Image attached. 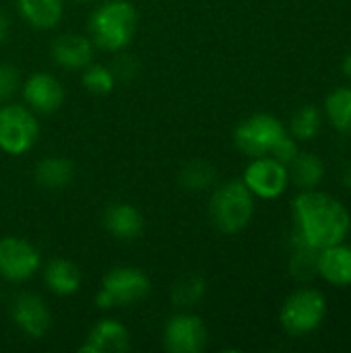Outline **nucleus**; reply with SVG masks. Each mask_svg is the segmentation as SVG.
<instances>
[{
    "instance_id": "nucleus-1",
    "label": "nucleus",
    "mask_w": 351,
    "mask_h": 353,
    "mask_svg": "<svg viewBox=\"0 0 351 353\" xmlns=\"http://www.w3.org/2000/svg\"><path fill=\"white\" fill-rule=\"evenodd\" d=\"M294 240L317 250L343 242L351 232L350 211L335 196L308 188L294 199Z\"/></svg>"
},
{
    "instance_id": "nucleus-2",
    "label": "nucleus",
    "mask_w": 351,
    "mask_h": 353,
    "mask_svg": "<svg viewBox=\"0 0 351 353\" xmlns=\"http://www.w3.org/2000/svg\"><path fill=\"white\" fill-rule=\"evenodd\" d=\"M139 14L128 0H108L97 6L89 19L93 46L106 52H122L137 33Z\"/></svg>"
},
{
    "instance_id": "nucleus-3",
    "label": "nucleus",
    "mask_w": 351,
    "mask_h": 353,
    "mask_svg": "<svg viewBox=\"0 0 351 353\" xmlns=\"http://www.w3.org/2000/svg\"><path fill=\"white\" fill-rule=\"evenodd\" d=\"M254 213V196L242 180H232L215 188L209 201V217L221 234L242 232Z\"/></svg>"
},
{
    "instance_id": "nucleus-4",
    "label": "nucleus",
    "mask_w": 351,
    "mask_h": 353,
    "mask_svg": "<svg viewBox=\"0 0 351 353\" xmlns=\"http://www.w3.org/2000/svg\"><path fill=\"white\" fill-rule=\"evenodd\" d=\"M327 316V298L319 290L294 292L281 306L279 321L288 335L302 337L314 333Z\"/></svg>"
},
{
    "instance_id": "nucleus-5",
    "label": "nucleus",
    "mask_w": 351,
    "mask_h": 353,
    "mask_svg": "<svg viewBox=\"0 0 351 353\" xmlns=\"http://www.w3.org/2000/svg\"><path fill=\"white\" fill-rule=\"evenodd\" d=\"M151 292L149 277L134 267H116L112 269L95 296V304L99 308H116V306H130L145 300Z\"/></svg>"
},
{
    "instance_id": "nucleus-6",
    "label": "nucleus",
    "mask_w": 351,
    "mask_h": 353,
    "mask_svg": "<svg viewBox=\"0 0 351 353\" xmlns=\"http://www.w3.org/2000/svg\"><path fill=\"white\" fill-rule=\"evenodd\" d=\"M39 124L27 105H0V149L8 155H23L37 143Z\"/></svg>"
},
{
    "instance_id": "nucleus-7",
    "label": "nucleus",
    "mask_w": 351,
    "mask_h": 353,
    "mask_svg": "<svg viewBox=\"0 0 351 353\" xmlns=\"http://www.w3.org/2000/svg\"><path fill=\"white\" fill-rule=\"evenodd\" d=\"M285 134L288 130L279 118H275L273 114H254L238 124L234 132V143L244 155L252 159L271 155L273 147Z\"/></svg>"
},
{
    "instance_id": "nucleus-8",
    "label": "nucleus",
    "mask_w": 351,
    "mask_h": 353,
    "mask_svg": "<svg viewBox=\"0 0 351 353\" xmlns=\"http://www.w3.org/2000/svg\"><path fill=\"white\" fill-rule=\"evenodd\" d=\"M242 182L252 192V196L273 201L285 192L290 184V172L288 165H283L271 155L252 157V161L244 170Z\"/></svg>"
},
{
    "instance_id": "nucleus-9",
    "label": "nucleus",
    "mask_w": 351,
    "mask_h": 353,
    "mask_svg": "<svg viewBox=\"0 0 351 353\" xmlns=\"http://www.w3.org/2000/svg\"><path fill=\"white\" fill-rule=\"evenodd\" d=\"M41 256L39 250L14 236H6L0 240V277L10 281V283H21L27 281L35 275L39 269Z\"/></svg>"
},
{
    "instance_id": "nucleus-10",
    "label": "nucleus",
    "mask_w": 351,
    "mask_h": 353,
    "mask_svg": "<svg viewBox=\"0 0 351 353\" xmlns=\"http://www.w3.org/2000/svg\"><path fill=\"white\" fill-rule=\"evenodd\" d=\"M207 345V327L197 314H176L163 329V347L172 353H199Z\"/></svg>"
},
{
    "instance_id": "nucleus-11",
    "label": "nucleus",
    "mask_w": 351,
    "mask_h": 353,
    "mask_svg": "<svg viewBox=\"0 0 351 353\" xmlns=\"http://www.w3.org/2000/svg\"><path fill=\"white\" fill-rule=\"evenodd\" d=\"M12 323L33 339L43 337L52 327V314L46 302L35 294H19L10 304Z\"/></svg>"
},
{
    "instance_id": "nucleus-12",
    "label": "nucleus",
    "mask_w": 351,
    "mask_h": 353,
    "mask_svg": "<svg viewBox=\"0 0 351 353\" xmlns=\"http://www.w3.org/2000/svg\"><path fill=\"white\" fill-rule=\"evenodd\" d=\"M21 91L27 108L35 114H52L64 103V87L50 72H33Z\"/></svg>"
},
{
    "instance_id": "nucleus-13",
    "label": "nucleus",
    "mask_w": 351,
    "mask_h": 353,
    "mask_svg": "<svg viewBox=\"0 0 351 353\" xmlns=\"http://www.w3.org/2000/svg\"><path fill=\"white\" fill-rule=\"evenodd\" d=\"M130 347L128 329L112 319L99 321L79 347L81 353H124Z\"/></svg>"
},
{
    "instance_id": "nucleus-14",
    "label": "nucleus",
    "mask_w": 351,
    "mask_h": 353,
    "mask_svg": "<svg viewBox=\"0 0 351 353\" xmlns=\"http://www.w3.org/2000/svg\"><path fill=\"white\" fill-rule=\"evenodd\" d=\"M52 56L58 66L66 70H83L87 64H91L93 41L81 33H62L52 43Z\"/></svg>"
},
{
    "instance_id": "nucleus-15",
    "label": "nucleus",
    "mask_w": 351,
    "mask_h": 353,
    "mask_svg": "<svg viewBox=\"0 0 351 353\" xmlns=\"http://www.w3.org/2000/svg\"><path fill=\"white\" fill-rule=\"evenodd\" d=\"M317 273L331 285H351V246L343 242L321 248L317 259Z\"/></svg>"
},
{
    "instance_id": "nucleus-16",
    "label": "nucleus",
    "mask_w": 351,
    "mask_h": 353,
    "mask_svg": "<svg viewBox=\"0 0 351 353\" xmlns=\"http://www.w3.org/2000/svg\"><path fill=\"white\" fill-rule=\"evenodd\" d=\"M143 215L128 203H114L103 213V228L118 240H134L143 232Z\"/></svg>"
},
{
    "instance_id": "nucleus-17",
    "label": "nucleus",
    "mask_w": 351,
    "mask_h": 353,
    "mask_svg": "<svg viewBox=\"0 0 351 353\" xmlns=\"http://www.w3.org/2000/svg\"><path fill=\"white\" fill-rule=\"evenodd\" d=\"M43 281L56 296H72L81 290L83 273L68 259H54L43 269Z\"/></svg>"
},
{
    "instance_id": "nucleus-18",
    "label": "nucleus",
    "mask_w": 351,
    "mask_h": 353,
    "mask_svg": "<svg viewBox=\"0 0 351 353\" xmlns=\"http://www.w3.org/2000/svg\"><path fill=\"white\" fill-rule=\"evenodd\" d=\"M21 17L35 29H52L64 14L62 0H17Z\"/></svg>"
},
{
    "instance_id": "nucleus-19",
    "label": "nucleus",
    "mask_w": 351,
    "mask_h": 353,
    "mask_svg": "<svg viewBox=\"0 0 351 353\" xmlns=\"http://www.w3.org/2000/svg\"><path fill=\"white\" fill-rule=\"evenodd\" d=\"M74 178V165L64 157H46L35 168V182L46 190H62Z\"/></svg>"
},
{
    "instance_id": "nucleus-20",
    "label": "nucleus",
    "mask_w": 351,
    "mask_h": 353,
    "mask_svg": "<svg viewBox=\"0 0 351 353\" xmlns=\"http://www.w3.org/2000/svg\"><path fill=\"white\" fill-rule=\"evenodd\" d=\"M290 178L304 190L317 188L325 178V163L314 153H298L296 159L288 165Z\"/></svg>"
},
{
    "instance_id": "nucleus-21",
    "label": "nucleus",
    "mask_w": 351,
    "mask_h": 353,
    "mask_svg": "<svg viewBox=\"0 0 351 353\" xmlns=\"http://www.w3.org/2000/svg\"><path fill=\"white\" fill-rule=\"evenodd\" d=\"M325 112L333 128L343 134H351V89L339 87L329 93L325 101Z\"/></svg>"
},
{
    "instance_id": "nucleus-22",
    "label": "nucleus",
    "mask_w": 351,
    "mask_h": 353,
    "mask_svg": "<svg viewBox=\"0 0 351 353\" xmlns=\"http://www.w3.org/2000/svg\"><path fill=\"white\" fill-rule=\"evenodd\" d=\"M215 180L217 170L205 159H192L180 170V186H184L190 192L207 190L215 184Z\"/></svg>"
},
{
    "instance_id": "nucleus-23",
    "label": "nucleus",
    "mask_w": 351,
    "mask_h": 353,
    "mask_svg": "<svg viewBox=\"0 0 351 353\" xmlns=\"http://www.w3.org/2000/svg\"><path fill=\"white\" fill-rule=\"evenodd\" d=\"M323 126V114L317 105H304L300 108L290 122V134L296 141H310L319 134Z\"/></svg>"
},
{
    "instance_id": "nucleus-24",
    "label": "nucleus",
    "mask_w": 351,
    "mask_h": 353,
    "mask_svg": "<svg viewBox=\"0 0 351 353\" xmlns=\"http://www.w3.org/2000/svg\"><path fill=\"white\" fill-rule=\"evenodd\" d=\"M205 296V281L199 275H186L174 288L172 300L178 308H192Z\"/></svg>"
},
{
    "instance_id": "nucleus-25",
    "label": "nucleus",
    "mask_w": 351,
    "mask_h": 353,
    "mask_svg": "<svg viewBox=\"0 0 351 353\" xmlns=\"http://www.w3.org/2000/svg\"><path fill=\"white\" fill-rule=\"evenodd\" d=\"M83 85L89 93L93 95H108L112 93L114 85H116V77L112 72V68L101 66V64H87L83 68Z\"/></svg>"
},
{
    "instance_id": "nucleus-26",
    "label": "nucleus",
    "mask_w": 351,
    "mask_h": 353,
    "mask_svg": "<svg viewBox=\"0 0 351 353\" xmlns=\"http://www.w3.org/2000/svg\"><path fill=\"white\" fill-rule=\"evenodd\" d=\"M294 246H296V252L292 256L290 269H292V273L298 279H310L312 275H317L319 250L308 246V244H304V242H298V240H294Z\"/></svg>"
},
{
    "instance_id": "nucleus-27",
    "label": "nucleus",
    "mask_w": 351,
    "mask_h": 353,
    "mask_svg": "<svg viewBox=\"0 0 351 353\" xmlns=\"http://www.w3.org/2000/svg\"><path fill=\"white\" fill-rule=\"evenodd\" d=\"M21 87L19 68L12 64H0V103H6Z\"/></svg>"
},
{
    "instance_id": "nucleus-28",
    "label": "nucleus",
    "mask_w": 351,
    "mask_h": 353,
    "mask_svg": "<svg viewBox=\"0 0 351 353\" xmlns=\"http://www.w3.org/2000/svg\"><path fill=\"white\" fill-rule=\"evenodd\" d=\"M300 153V149H298V141L288 132L285 137H281L279 139V143L273 147V151H271V157H275L277 161H281L283 165H290L294 159H296V155Z\"/></svg>"
},
{
    "instance_id": "nucleus-29",
    "label": "nucleus",
    "mask_w": 351,
    "mask_h": 353,
    "mask_svg": "<svg viewBox=\"0 0 351 353\" xmlns=\"http://www.w3.org/2000/svg\"><path fill=\"white\" fill-rule=\"evenodd\" d=\"M112 72H114V77H116V79L130 81V79H134V77H137V72H139V64H137V60H134L132 56H128V54H120V56L114 60V64H112Z\"/></svg>"
},
{
    "instance_id": "nucleus-30",
    "label": "nucleus",
    "mask_w": 351,
    "mask_h": 353,
    "mask_svg": "<svg viewBox=\"0 0 351 353\" xmlns=\"http://www.w3.org/2000/svg\"><path fill=\"white\" fill-rule=\"evenodd\" d=\"M8 31H10V25H8V19L6 14L0 10V46L8 39Z\"/></svg>"
},
{
    "instance_id": "nucleus-31",
    "label": "nucleus",
    "mask_w": 351,
    "mask_h": 353,
    "mask_svg": "<svg viewBox=\"0 0 351 353\" xmlns=\"http://www.w3.org/2000/svg\"><path fill=\"white\" fill-rule=\"evenodd\" d=\"M343 72H345L348 79H351V52L345 56V60H343Z\"/></svg>"
},
{
    "instance_id": "nucleus-32",
    "label": "nucleus",
    "mask_w": 351,
    "mask_h": 353,
    "mask_svg": "<svg viewBox=\"0 0 351 353\" xmlns=\"http://www.w3.org/2000/svg\"><path fill=\"white\" fill-rule=\"evenodd\" d=\"M343 184L351 190V163L345 168V172H343Z\"/></svg>"
},
{
    "instance_id": "nucleus-33",
    "label": "nucleus",
    "mask_w": 351,
    "mask_h": 353,
    "mask_svg": "<svg viewBox=\"0 0 351 353\" xmlns=\"http://www.w3.org/2000/svg\"><path fill=\"white\" fill-rule=\"evenodd\" d=\"M77 2H89V0H77Z\"/></svg>"
}]
</instances>
